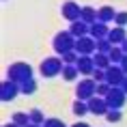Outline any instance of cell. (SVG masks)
Listing matches in <instances>:
<instances>
[{
	"label": "cell",
	"instance_id": "cell-1",
	"mask_svg": "<svg viewBox=\"0 0 127 127\" xmlns=\"http://www.w3.org/2000/svg\"><path fill=\"white\" fill-rule=\"evenodd\" d=\"M9 80L13 82H28L32 80V69L28 67V65H22V63H17V65H13V67L9 69Z\"/></svg>",
	"mask_w": 127,
	"mask_h": 127
},
{
	"label": "cell",
	"instance_id": "cell-11",
	"mask_svg": "<svg viewBox=\"0 0 127 127\" xmlns=\"http://www.w3.org/2000/svg\"><path fill=\"white\" fill-rule=\"evenodd\" d=\"M17 84H15L13 80H7L4 84H2V101H9V99H13L15 95H17Z\"/></svg>",
	"mask_w": 127,
	"mask_h": 127
},
{
	"label": "cell",
	"instance_id": "cell-8",
	"mask_svg": "<svg viewBox=\"0 0 127 127\" xmlns=\"http://www.w3.org/2000/svg\"><path fill=\"white\" fill-rule=\"evenodd\" d=\"M95 47H97V41H93L91 37H80V39L75 41V52L82 54V56H88Z\"/></svg>",
	"mask_w": 127,
	"mask_h": 127
},
{
	"label": "cell",
	"instance_id": "cell-26",
	"mask_svg": "<svg viewBox=\"0 0 127 127\" xmlns=\"http://www.w3.org/2000/svg\"><path fill=\"white\" fill-rule=\"evenodd\" d=\"M34 88H37V84H34V80H28V82H24V84H22V91H24L26 95L34 93Z\"/></svg>",
	"mask_w": 127,
	"mask_h": 127
},
{
	"label": "cell",
	"instance_id": "cell-21",
	"mask_svg": "<svg viewBox=\"0 0 127 127\" xmlns=\"http://www.w3.org/2000/svg\"><path fill=\"white\" fill-rule=\"evenodd\" d=\"M30 123H32V125H43V123H45V119H43V114L39 112V110H30Z\"/></svg>",
	"mask_w": 127,
	"mask_h": 127
},
{
	"label": "cell",
	"instance_id": "cell-20",
	"mask_svg": "<svg viewBox=\"0 0 127 127\" xmlns=\"http://www.w3.org/2000/svg\"><path fill=\"white\" fill-rule=\"evenodd\" d=\"M114 17H116V13H114L110 7H103L99 11V22H103V24H106V22H112Z\"/></svg>",
	"mask_w": 127,
	"mask_h": 127
},
{
	"label": "cell",
	"instance_id": "cell-9",
	"mask_svg": "<svg viewBox=\"0 0 127 127\" xmlns=\"http://www.w3.org/2000/svg\"><path fill=\"white\" fill-rule=\"evenodd\" d=\"M63 15L71 22H78L82 17V7H78L75 2H65L63 4Z\"/></svg>",
	"mask_w": 127,
	"mask_h": 127
},
{
	"label": "cell",
	"instance_id": "cell-13",
	"mask_svg": "<svg viewBox=\"0 0 127 127\" xmlns=\"http://www.w3.org/2000/svg\"><path fill=\"white\" fill-rule=\"evenodd\" d=\"M127 37H125V30H123V26H116L114 30H110L108 32V41L112 43V45H116V43H123Z\"/></svg>",
	"mask_w": 127,
	"mask_h": 127
},
{
	"label": "cell",
	"instance_id": "cell-29",
	"mask_svg": "<svg viewBox=\"0 0 127 127\" xmlns=\"http://www.w3.org/2000/svg\"><path fill=\"white\" fill-rule=\"evenodd\" d=\"M121 88H123V91L127 93V75H125V80H123V84H121Z\"/></svg>",
	"mask_w": 127,
	"mask_h": 127
},
{
	"label": "cell",
	"instance_id": "cell-31",
	"mask_svg": "<svg viewBox=\"0 0 127 127\" xmlns=\"http://www.w3.org/2000/svg\"><path fill=\"white\" fill-rule=\"evenodd\" d=\"M123 52H125V54H127V39H125V41H123Z\"/></svg>",
	"mask_w": 127,
	"mask_h": 127
},
{
	"label": "cell",
	"instance_id": "cell-15",
	"mask_svg": "<svg viewBox=\"0 0 127 127\" xmlns=\"http://www.w3.org/2000/svg\"><path fill=\"white\" fill-rule=\"evenodd\" d=\"M97 17H99V13H95L91 7H84V9H82V17H80L82 22H86V24H95Z\"/></svg>",
	"mask_w": 127,
	"mask_h": 127
},
{
	"label": "cell",
	"instance_id": "cell-30",
	"mask_svg": "<svg viewBox=\"0 0 127 127\" xmlns=\"http://www.w3.org/2000/svg\"><path fill=\"white\" fill-rule=\"evenodd\" d=\"M71 127H91L88 123H75V125H71Z\"/></svg>",
	"mask_w": 127,
	"mask_h": 127
},
{
	"label": "cell",
	"instance_id": "cell-7",
	"mask_svg": "<svg viewBox=\"0 0 127 127\" xmlns=\"http://www.w3.org/2000/svg\"><path fill=\"white\" fill-rule=\"evenodd\" d=\"M125 71H123V67H116V65H110V67L106 69V82L110 84V86H121L123 84V80H125Z\"/></svg>",
	"mask_w": 127,
	"mask_h": 127
},
{
	"label": "cell",
	"instance_id": "cell-3",
	"mask_svg": "<svg viewBox=\"0 0 127 127\" xmlns=\"http://www.w3.org/2000/svg\"><path fill=\"white\" fill-rule=\"evenodd\" d=\"M125 97H127V93L121 86H112L110 93L106 95V101H108V106H110V110H121L123 103H125Z\"/></svg>",
	"mask_w": 127,
	"mask_h": 127
},
{
	"label": "cell",
	"instance_id": "cell-19",
	"mask_svg": "<svg viewBox=\"0 0 127 127\" xmlns=\"http://www.w3.org/2000/svg\"><path fill=\"white\" fill-rule=\"evenodd\" d=\"M86 112H88V103H86V101H82V99H78L73 103V114H75V116H84Z\"/></svg>",
	"mask_w": 127,
	"mask_h": 127
},
{
	"label": "cell",
	"instance_id": "cell-18",
	"mask_svg": "<svg viewBox=\"0 0 127 127\" xmlns=\"http://www.w3.org/2000/svg\"><path fill=\"white\" fill-rule=\"evenodd\" d=\"M108 56H110V63H123V58H125V52H123V47H112Z\"/></svg>",
	"mask_w": 127,
	"mask_h": 127
},
{
	"label": "cell",
	"instance_id": "cell-6",
	"mask_svg": "<svg viewBox=\"0 0 127 127\" xmlns=\"http://www.w3.org/2000/svg\"><path fill=\"white\" fill-rule=\"evenodd\" d=\"M63 69L65 67H63L60 58H45L43 65H41V73L45 75V78H54V75H58Z\"/></svg>",
	"mask_w": 127,
	"mask_h": 127
},
{
	"label": "cell",
	"instance_id": "cell-28",
	"mask_svg": "<svg viewBox=\"0 0 127 127\" xmlns=\"http://www.w3.org/2000/svg\"><path fill=\"white\" fill-rule=\"evenodd\" d=\"M121 67H123V71L127 73V54H125V58H123V65H121Z\"/></svg>",
	"mask_w": 127,
	"mask_h": 127
},
{
	"label": "cell",
	"instance_id": "cell-27",
	"mask_svg": "<svg viewBox=\"0 0 127 127\" xmlns=\"http://www.w3.org/2000/svg\"><path fill=\"white\" fill-rule=\"evenodd\" d=\"M114 22H116L119 26H125V24H127V13H116V17H114Z\"/></svg>",
	"mask_w": 127,
	"mask_h": 127
},
{
	"label": "cell",
	"instance_id": "cell-17",
	"mask_svg": "<svg viewBox=\"0 0 127 127\" xmlns=\"http://www.w3.org/2000/svg\"><path fill=\"white\" fill-rule=\"evenodd\" d=\"M13 123L17 127H28V125H30V114H24V112L13 114Z\"/></svg>",
	"mask_w": 127,
	"mask_h": 127
},
{
	"label": "cell",
	"instance_id": "cell-25",
	"mask_svg": "<svg viewBox=\"0 0 127 127\" xmlns=\"http://www.w3.org/2000/svg\"><path fill=\"white\" fill-rule=\"evenodd\" d=\"M78 58H80V56H75L73 50H71V52H67V54H63V60H65L67 65H73V63H78Z\"/></svg>",
	"mask_w": 127,
	"mask_h": 127
},
{
	"label": "cell",
	"instance_id": "cell-5",
	"mask_svg": "<svg viewBox=\"0 0 127 127\" xmlns=\"http://www.w3.org/2000/svg\"><path fill=\"white\" fill-rule=\"evenodd\" d=\"M86 103H88V112H93L95 116H106V114L110 112V106H108L106 97H97V95H95L93 99H88Z\"/></svg>",
	"mask_w": 127,
	"mask_h": 127
},
{
	"label": "cell",
	"instance_id": "cell-2",
	"mask_svg": "<svg viewBox=\"0 0 127 127\" xmlns=\"http://www.w3.org/2000/svg\"><path fill=\"white\" fill-rule=\"evenodd\" d=\"M54 47H56V52H60V54H67V52H71V50H75L73 34L71 32H58L56 39H54Z\"/></svg>",
	"mask_w": 127,
	"mask_h": 127
},
{
	"label": "cell",
	"instance_id": "cell-32",
	"mask_svg": "<svg viewBox=\"0 0 127 127\" xmlns=\"http://www.w3.org/2000/svg\"><path fill=\"white\" fill-rule=\"evenodd\" d=\"M4 127H17V125H15V123H11V125H4Z\"/></svg>",
	"mask_w": 127,
	"mask_h": 127
},
{
	"label": "cell",
	"instance_id": "cell-22",
	"mask_svg": "<svg viewBox=\"0 0 127 127\" xmlns=\"http://www.w3.org/2000/svg\"><path fill=\"white\" fill-rule=\"evenodd\" d=\"M80 73V71H78V67H71V65H67V67L63 69V75H65V80H75V75Z\"/></svg>",
	"mask_w": 127,
	"mask_h": 127
},
{
	"label": "cell",
	"instance_id": "cell-24",
	"mask_svg": "<svg viewBox=\"0 0 127 127\" xmlns=\"http://www.w3.org/2000/svg\"><path fill=\"white\" fill-rule=\"evenodd\" d=\"M43 127H67V125H65V123H63L60 119H45Z\"/></svg>",
	"mask_w": 127,
	"mask_h": 127
},
{
	"label": "cell",
	"instance_id": "cell-4",
	"mask_svg": "<svg viewBox=\"0 0 127 127\" xmlns=\"http://www.w3.org/2000/svg\"><path fill=\"white\" fill-rule=\"evenodd\" d=\"M75 95H78V99H82V101L93 99L95 95H97V84H95V80H82L80 84H78V88H75Z\"/></svg>",
	"mask_w": 127,
	"mask_h": 127
},
{
	"label": "cell",
	"instance_id": "cell-14",
	"mask_svg": "<svg viewBox=\"0 0 127 127\" xmlns=\"http://www.w3.org/2000/svg\"><path fill=\"white\" fill-rule=\"evenodd\" d=\"M91 34H93L95 39H106L108 37V28H106V24L103 22H95V24H91Z\"/></svg>",
	"mask_w": 127,
	"mask_h": 127
},
{
	"label": "cell",
	"instance_id": "cell-12",
	"mask_svg": "<svg viewBox=\"0 0 127 127\" xmlns=\"http://www.w3.org/2000/svg\"><path fill=\"white\" fill-rule=\"evenodd\" d=\"M69 32L73 34V37H78V39H80V37H86V32H91V28H88L86 22L78 20V22H73V24H71V30H69Z\"/></svg>",
	"mask_w": 127,
	"mask_h": 127
},
{
	"label": "cell",
	"instance_id": "cell-33",
	"mask_svg": "<svg viewBox=\"0 0 127 127\" xmlns=\"http://www.w3.org/2000/svg\"><path fill=\"white\" fill-rule=\"evenodd\" d=\"M28 127H43V125H32V123H30V125H28Z\"/></svg>",
	"mask_w": 127,
	"mask_h": 127
},
{
	"label": "cell",
	"instance_id": "cell-16",
	"mask_svg": "<svg viewBox=\"0 0 127 127\" xmlns=\"http://www.w3.org/2000/svg\"><path fill=\"white\" fill-rule=\"evenodd\" d=\"M95 65H97V69H108L112 63H110V56H108V54L97 52V56H95Z\"/></svg>",
	"mask_w": 127,
	"mask_h": 127
},
{
	"label": "cell",
	"instance_id": "cell-10",
	"mask_svg": "<svg viewBox=\"0 0 127 127\" xmlns=\"http://www.w3.org/2000/svg\"><path fill=\"white\" fill-rule=\"evenodd\" d=\"M75 67H78V71H80V73H93L95 58H91V56H80V58H78V63H75Z\"/></svg>",
	"mask_w": 127,
	"mask_h": 127
},
{
	"label": "cell",
	"instance_id": "cell-23",
	"mask_svg": "<svg viewBox=\"0 0 127 127\" xmlns=\"http://www.w3.org/2000/svg\"><path fill=\"white\" fill-rule=\"evenodd\" d=\"M108 123H119L121 119H123V114H121V110H110V112L106 114Z\"/></svg>",
	"mask_w": 127,
	"mask_h": 127
}]
</instances>
